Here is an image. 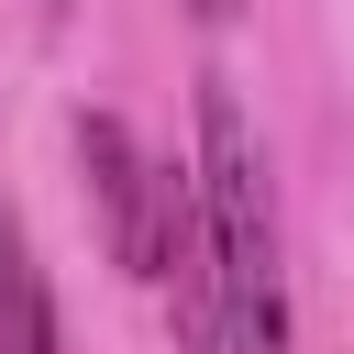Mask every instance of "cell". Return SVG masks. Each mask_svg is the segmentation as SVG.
Segmentation results:
<instances>
[{
  "mask_svg": "<svg viewBox=\"0 0 354 354\" xmlns=\"http://www.w3.org/2000/svg\"><path fill=\"white\" fill-rule=\"evenodd\" d=\"M199 288H210V354H288V266H277V199L266 144L232 88H199Z\"/></svg>",
  "mask_w": 354,
  "mask_h": 354,
  "instance_id": "1",
  "label": "cell"
},
{
  "mask_svg": "<svg viewBox=\"0 0 354 354\" xmlns=\"http://www.w3.org/2000/svg\"><path fill=\"white\" fill-rule=\"evenodd\" d=\"M0 354H55V299H44V266L11 199H0Z\"/></svg>",
  "mask_w": 354,
  "mask_h": 354,
  "instance_id": "3",
  "label": "cell"
},
{
  "mask_svg": "<svg viewBox=\"0 0 354 354\" xmlns=\"http://www.w3.org/2000/svg\"><path fill=\"white\" fill-rule=\"evenodd\" d=\"M44 11H66V0H44Z\"/></svg>",
  "mask_w": 354,
  "mask_h": 354,
  "instance_id": "5",
  "label": "cell"
},
{
  "mask_svg": "<svg viewBox=\"0 0 354 354\" xmlns=\"http://www.w3.org/2000/svg\"><path fill=\"white\" fill-rule=\"evenodd\" d=\"M77 166H88V188H100V232H111V254L133 266V277H155V232H166V199L188 188L177 166H155L111 111H88L77 122Z\"/></svg>",
  "mask_w": 354,
  "mask_h": 354,
  "instance_id": "2",
  "label": "cell"
},
{
  "mask_svg": "<svg viewBox=\"0 0 354 354\" xmlns=\"http://www.w3.org/2000/svg\"><path fill=\"white\" fill-rule=\"evenodd\" d=\"M188 11H199V22H232V11H243V0H188Z\"/></svg>",
  "mask_w": 354,
  "mask_h": 354,
  "instance_id": "4",
  "label": "cell"
}]
</instances>
